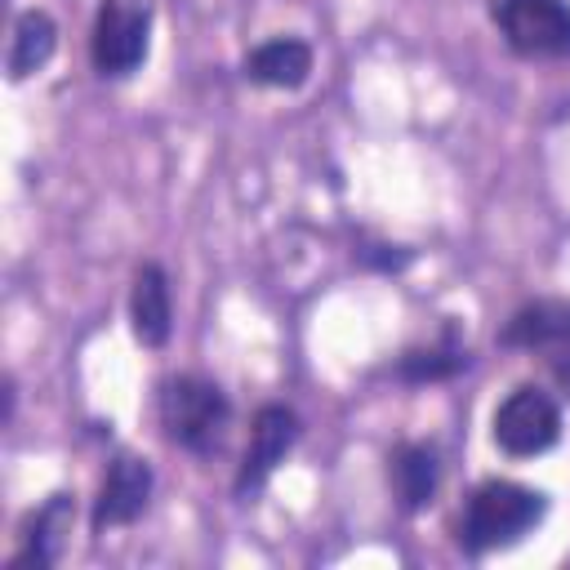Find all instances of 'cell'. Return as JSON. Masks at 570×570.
I'll use <instances>...</instances> for the list:
<instances>
[{
    "instance_id": "6da1fadb",
    "label": "cell",
    "mask_w": 570,
    "mask_h": 570,
    "mask_svg": "<svg viewBox=\"0 0 570 570\" xmlns=\"http://www.w3.org/2000/svg\"><path fill=\"white\" fill-rule=\"evenodd\" d=\"M543 494L517 481H485L472 490L463 521H459V543L468 552H490L517 543L539 517H543Z\"/></svg>"
},
{
    "instance_id": "7a4b0ae2",
    "label": "cell",
    "mask_w": 570,
    "mask_h": 570,
    "mask_svg": "<svg viewBox=\"0 0 570 570\" xmlns=\"http://www.w3.org/2000/svg\"><path fill=\"white\" fill-rule=\"evenodd\" d=\"M227 396L218 383L209 379H196V374H178V379H165L160 387V423H165V436L191 454H205L223 441V428H227Z\"/></svg>"
},
{
    "instance_id": "3957f363",
    "label": "cell",
    "mask_w": 570,
    "mask_h": 570,
    "mask_svg": "<svg viewBox=\"0 0 570 570\" xmlns=\"http://www.w3.org/2000/svg\"><path fill=\"white\" fill-rule=\"evenodd\" d=\"M503 40L525 58L570 53V4L566 0H490Z\"/></svg>"
},
{
    "instance_id": "277c9868",
    "label": "cell",
    "mask_w": 570,
    "mask_h": 570,
    "mask_svg": "<svg viewBox=\"0 0 570 570\" xmlns=\"http://www.w3.org/2000/svg\"><path fill=\"white\" fill-rule=\"evenodd\" d=\"M557 436H561V410L539 387H517L494 410V445L512 459L543 454L548 445H557Z\"/></svg>"
},
{
    "instance_id": "5b68a950",
    "label": "cell",
    "mask_w": 570,
    "mask_h": 570,
    "mask_svg": "<svg viewBox=\"0 0 570 570\" xmlns=\"http://www.w3.org/2000/svg\"><path fill=\"white\" fill-rule=\"evenodd\" d=\"M147 36H151V13L147 4H125V0H102L89 58L98 76H129L147 58Z\"/></svg>"
},
{
    "instance_id": "8992f818",
    "label": "cell",
    "mask_w": 570,
    "mask_h": 570,
    "mask_svg": "<svg viewBox=\"0 0 570 570\" xmlns=\"http://www.w3.org/2000/svg\"><path fill=\"white\" fill-rule=\"evenodd\" d=\"M151 499V463L147 459H134V454H120L94 499V530H116V525H129Z\"/></svg>"
},
{
    "instance_id": "52a82bcc",
    "label": "cell",
    "mask_w": 570,
    "mask_h": 570,
    "mask_svg": "<svg viewBox=\"0 0 570 570\" xmlns=\"http://www.w3.org/2000/svg\"><path fill=\"white\" fill-rule=\"evenodd\" d=\"M298 436V414L285 410V405H263L258 419H254V432H249V450H245V463L236 472V490H258L272 468L285 459V450L294 445Z\"/></svg>"
},
{
    "instance_id": "ba28073f",
    "label": "cell",
    "mask_w": 570,
    "mask_h": 570,
    "mask_svg": "<svg viewBox=\"0 0 570 570\" xmlns=\"http://www.w3.org/2000/svg\"><path fill=\"white\" fill-rule=\"evenodd\" d=\"M129 325H134V338L142 347H165L169 343V330H174V303H169V281L156 263L138 267L134 276V289H129Z\"/></svg>"
},
{
    "instance_id": "9c48e42d",
    "label": "cell",
    "mask_w": 570,
    "mask_h": 570,
    "mask_svg": "<svg viewBox=\"0 0 570 570\" xmlns=\"http://www.w3.org/2000/svg\"><path fill=\"white\" fill-rule=\"evenodd\" d=\"M245 76L267 89H298L312 76V45L294 40V36L267 40L245 58Z\"/></svg>"
},
{
    "instance_id": "30bf717a",
    "label": "cell",
    "mask_w": 570,
    "mask_h": 570,
    "mask_svg": "<svg viewBox=\"0 0 570 570\" xmlns=\"http://www.w3.org/2000/svg\"><path fill=\"white\" fill-rule=\"evenodd\" d=\"M71 517H76L71 494H53V499L31 517L27 539H22V552H18L9 566H13V570H27V566L45 570V566H53V561L62 557L67 534H71Z\"/></svg>"
},
{
    "instance_id": "8fae6325",
    "label": "cell",
    "mask_w": 570,
    "mask_h": 570,
    "mask_svg": "<svg viewBox=\"0 0 570 570\" xmlns=\"http://www.w3.org/2000/svg\"><path fill=\"white\" fill-rule=\"evenodd\" d=\"M508 347H561L570 343V303L561 298H539L512 312V321L499 334Z\"/></svg>"
},
{
    "instance_id": "7c38bea8",
    "label": "cell",
    "mask_w": 570,
    "mask_h": 570,
    "mask_svg": "<svg viewBox=\"0 0 570 570\" xmlns=\"http://www.w3.org/2000/svg\"><path fill=\"white\" fill-rule=\"evenodd\" d=\"M58 49V22L45 13V9H27L18 13L13 22V36H9V80H27L31 71H40Z\"/></svg>"
},
{
    "instance_id": "4fadbf2b",
    "label": "cell",
    "mask_w": 570,
    "mask_h": 570,
    "mask_svg": "<svg viewBox=\"0 0 570 570\" xmlns=\"http://www.w3.org/2000/svg\"><path fill=\"white\" fill-rule=\"evenodd\" d=\"M392 481L405 512H419L436 494V454L428 445H401L392 454Z\"/></svg>"
},
{
    "instance_id": "5bb4252c",
    "label": "cell",
    "mask_w": 570,
    "mask_h": 570,
    "mask_svg": "<svg viewBox=\"0 0 570 570\" xmlns=\"http://www.w3.org/2000/svg\"><path fill=\"white\" fill-rule=\"evenodd\" d=\"M468 352L463 347H419L401 356V379L410 383H432V379H450L459 370H468Z\"/></svg>"
},
{
    "instance_id": "9a60e30c",
    "label": "cell",
    "mask_w": 570,
    "mask_h": 570,
    "mask_svg": "<svg viewBox=\"0 0 570 570\" xmlns=\"http://www.w3.org/2000/svg\"><path fill=\"white\" fill-rule=\"evenodd\" d=\"M361 263L379 267V272H401L410 263V249L405 245H361Z\"/></svg>"
},
{
    "instance_id": "2e32d148",
    "label": "cell",
    "mask_w": 570,
    "mask_h": 570,
    "mask_svg": "<svg viewBox=\"0 0 570 570\" xmlns=\"http://www.w3.org/2000/svg\"><path fill=\"white\" fill-rule=\"evenodd\" d=\"M557 379L570 387V361H557Z\"/></svg>"
}]
</instances>
